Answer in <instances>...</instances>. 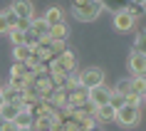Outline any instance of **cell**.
Instances as JSON below:
<instances>
[{
	"label": "cell",
	"mask_w": 146,
	"mask_h": 131,
	"mask_svg": "<svg viewBox=\"0 0 146 131\" xmlns=\"http://www.w3.org/2000/svg\"><path fill=\"white\" fill-rule=\"evenodd\" d=\"M3 87V84H0ZM3 104H5V99H3V89H0V107H3Z\"/></svg>",
	"instance_id": "32"
},
{
	"label": "cell",
	"mask_w": 146,
	"mask_h": 131,
	"mask_svg": "<svg viewBox=\"0 0 146 131\" xmlns=\"http://www.w3.org/2000/svg\"><path fill=\"white\" fill-rule=\"evenodd\" d=\"M102 10H109V13H124V10L131 5V0H99Z\"/></svg>",
	"instance_id": "13"
},
{
	"label": "cell",
	"mask_w": 146,
	"mask_h": 131,
	"mask_svg": "<svg viewBox=\"0 0 146 131\" xmlns=\"http://www.w3.org/2000/svg\"><path fill=\"white\" fill-rule=\"evenodd\" d=\"M84 104H89L87 101V89H74V92H67V107L77 109V107H84Z\"/></svg>",
	"instance_id": "11"
},
{
	"label": "cell",
	"mask_w": 146,
	"mask_h": 131,
	"mask_svg": "<svg viewBox=\"0 0 146 131\" xmlns=\"http://www.w3.org/2000/svg\"><path fill=\"white\" fill-rule=\"evenodd\" d=\"M3 13H5V20H8V25H10V30H13V27H17V20H20V17L15 15V13H13V10H3Z\"/></svg>",
	"instance_id": "27"
},
{
	"label": "cell",
	"mask_w": 146,
	"mask_h": 131,
	"mask_svg": "<svg viewBox=\"0 0 146 131\" xmlns=\"http://www.w3.org/2000/svg\"><path fill=\"white\" fill-rule=\"evenodd\" d=\"M92 131H104V129H102V126H99V124H97V126H94V129Z\"/></svg>",
	"instance_id": "33"
},
{
	"label": "cell",
	"mask_w": 146,
	"mask_h": 131,
	"mask_svg": "<svg viewBox=\"0 0 146 131\" xmlns=\"http://www.w3.org/2000/svg\"><path fill=\"white\" fill-rule=\"evenodd\" d=\"M126 67H129L131 77H144V72H146V54L144 52H131Z\"/></svg>",
	"instance_id": "5"
},
{
	"label": "cell",
	"mask_w": 146,
	"mask_h": 131,
	"mask_svg": "<svg viewBox=\"0 0 146 131\" xmlns=\"http://www.w3.org/2000/svg\"><path fill=\"white\" fill-rule=\"evenodd\" d=\"M124 104H129V107H139V109H141V104H144V94H134V92H129L126 97H124Z\"/></svg>",
	"instance_id": "23"
},
{
	"label": "cell",
	"mask_w": 146,
	"mask_h": 131,
	"mask_svg": "<svg viewBox=\"0 0 146 131\" xmlns=\"http://www.w3.org/2000/svg\"><path fill=\"white\" fill-rule=\"evenodd\" d=\"M102 15L99 0H72V17L79 22H94Z\"/></svg>",
	"instance_id": "1"
},
{
	"label": "cell",
	"mask_w": 146,
	"mask_h": 131,
	"mask_svg": "<svg viewBox=\"0 0 146 131\" xmlns=\"http://www.w3.org/2000/svg\"><path fill=\"white\" fill-rule=\"evenodd\" d=\"M0 126H3V116H0Z\"/></svg>",
	"instance_id": "35"
},
{
	"label": "cell",
	"mask_w": 146,
	"mask_h": 131,
	"mask_svg": "<svg viewBox=\"0 0 146 131\" xmlns=\"http://www.w3.org/2000/svg\"><path fill=\"white\" fill-rule=\"evenodd\" d=\"M62 87H64L67 92H74V89H79V77H77V72H72V74H67V79L62 82Z\"/></svg>",
	"instance_id": "22"
},
{
	"label": "cell",
	"mask_w": 146,
	"mask_h": 131,
	"mask_svg": "<svg viewBox=\"0 0 146 131\" xmlns=\"http://www.w3.org/2000/svg\"><path fill=\"white\" fill-rule=\"evenodd\" d=\"M144 42H146V32L141 30L139 37H136V42H134V52H144Z\"/></svg>",
	"instance_id": "28"
},
{
	"label": "cell",
	"mask_w": 146,
	"mask_h": 131,
	"mask_svg": "<svg viewBox=\"0 0 146 131\" xmlns=\"http://www.w3.org/2000/svg\"><path fill=\"white\" fill-rule=\"evenodd\" d=\"M77 77H79L82 89H92V87L104 84V69H99V67H87V69L77 72Z\"/></svg>",
	"instance_id": "2"
},
{
	"label": "cell",
	"mask_w": 146,
	"mask_h": 131,
	"mask_svg": "<svg viewBox=\"0 0 146 131\" xmlns=\"http://www.w3.org/2000/svg\"><path fill=\"white\" fill-rule=\"evenodd\" d=\"M47 37H50V40H67V37H69V27H67V22H57V25H52V27H50V32H47Z\"/></svg>",
	"instance_id": "17"
},
{
	"label": "cell",
	"mask_w": 146,
	"mask_h": 131,
	"mask_svg": "<svg viewBox=\"0 0 146 131\" xmlns=\"http://www.w3.org/2000/svg\"><path fill=\"white\" fill-rule=\"evenodd\" d=\"M17 131H32V129H17Z\"/></svg>",
	"instance_id": "34"
},
{
	"label": "cell",
	"mask_w": 146,
	"mask_h": 131,
	"mask_svg": "<svg viewBox=\"0 0 146 131\" xmlns=\"http://www.w3.org/2000/svg\"><path fill=\"white\" fill-rule=\"evenodd\" d=\"M109 107H114V109L124 107V97H121V94H116V92H111V99H109Z\"/></svg>",
	"instance_id": "29"
},
{
	"label": "cell",
	"mask_w": 146,
	"mask_h": 131,
	"mask_svg": "<svg viewBox=\"0 0 146 131\" xmlns=\"http://www.w3.org/2000/svg\"><path fill=\"white\" fill-rule=\"evenodd\" d=\"M111 92H116V94H121V97H126V94L131 92V77H126V79H119L114 87H111Z\"/></svg>",
	"instance_id": "18"
},
{
	"label": "cell",
	"mask_w": 146,
	"mask_h": 131,
	"mask_svg": "<svg viewBox=\"0 0 146 131\" xmlns=\"http://www.w3.org/2000/svg\"><path fill=\"white\" fill-rule=\"evenodd\" d=\"M10 10L15 13L20 20H32L35 17V8H32V0H13Z\"/></svg>",
	"instance_id": "7"
},
{
	"label": "cell",
	"mask_w": 146,
	"mask_h": 131,
	"mask_svg": "<svg viewBox=\"0 0 146 131\" xmlns=\"http://www.w3.org/2000/svg\"><path fill=\"white\" fill-rule=\"evenodd\" d=\"M0 131H17V126L13 121H3V126H0Z\"/></svg>",
	"instance_id": "31"
},
{
	"label": "cell",
	"mask_w": 146,
	"mask_h": 131,
	"mask_svg": "<svg viewBox=\"0 0 146 131\" xmlns=\"http://www.w3.org/2000/svg\"><path fill=\"white\" fill-rule=\"evenodd\" d=\"M54 62H57V67H60V69H64L67 74L77 72V54L72 52V50H64L62 54H57V57H54Z\"/></svg>",
	"instance_id": "6"
},
{
	"label": "cell",
	"mask_w": 146,
	"mask_h": 131,
	"mask_svg": "<svg viewBox=\"0 0 146 131\" xmlns=\"http://www.w3.org/2000/svg\"><path fill=\"white\" fill-rule=\"evenodd\" d=\"M27 35H32V37H37V40H42V37H47V32H50V25L42 20V17H32L30 20V27H27Z\"/></svg>",
	"instance_id": "9"
},
{
	"label": "cell",
	"mask_w": 146,
	"mask_h": 131,
	"mask_svg": "<svg viewBox=\"0 0 146 131\" xmlns=\"http://www.w3.org/2000/svg\"><path fill=\"white\" fill-rule=\"evenodd\" d=\"M50 50H52L54 57H57V54H62L64 50H67V40H52V42H50Z\"/></svg>",
	"instance_id": "25"
},
{
	"label": "cell",
	"mask_w": 146,
	"mask_h": 131,
	"mask_svg": "<svg viewBox=\"0 0 146 131\" xmlns=\"http://www.w3.org/2000/svg\"><path fill=\"white\" fill-rule=\"evenodd\" d=\"M32 111H27V109H17V114H15V119H13V124H15L17 129H30L32 126Z\"/></svg>",
	"instance_id": "15"
},
{
	"label": "cell",
	"mask_w": 146,
	"mask_h": 131,
	"mask_svg": "<svg viewBox=\"0 0 146 131\" xmlns=\"http://www.w3.org/2000/svg\"><path fill=\"white\" fill-rule=\"evenodd\" d=\"M17 114V107H13V104H3L0 107V116H3V121H13Z\"/></svg>",
	"instance_id": "21"
},
{
	"label": "cell",
	"mask_w": 146,
	"mask_h": 131,
	"mask_svg": "<svg viewBox=\"0 0 146 131\" xmlns=\"http://www.w3.org/2000/svg\"><path fill=\"white\" fill-rule=\"evenodd\" d=\"M47 101H50V104H52L54 109H60V107H67V89H64L62 84H60V87H54Z\"/></svg>",
	"instance_id": "14"
},
{
	"label": "cell",
	"mask_w": 146,
	"mask_h": 131,
	"mask_svg": "<svg viewBox=\"0 0 146 131\" xmlns=\"http://www.w3.org/2000/svg\"><path fill=\"white\" fill-rule=\"evenodd\" d=\"M109 99H111V87H107V84H99V87L87 89V101H89L94 109L109 104Z\"/></svg>",
	"instance_id": "4"
},
{
	"label": "cell",
	"mask_w": 146,
	"mask_h": 131,
	"mask_svg": "<svg viewBox=\"0 0 146 131\" xmlns=\"http://www.w3.org/2000/svg\"><path fill=\"white\" fill-rule=\"evenodd\" d=\"M8 37L13 40V47L15 45H25V32L23 30H15V27H13V30L8 32Z\"/></svg>",
	"instance_id": "26"
},
{
	"label": "cell",
	"mask_w": 146,
	"mask_h": 131,
	"mask_svg": "<svg viewBox=\"0 0 146 131\" xmlns=\"http://www.w3.org/2000/svg\"><path fill=\"white\" fill-rule=\"evenodd\" d=\"M114 121L121 124V126H126V129H131V126H136V124L141 121V109L124 104V107L116 109V119H114Z\"/></svg>",
	"instance_id": "3"
},
{
	"label": "cell",
	"mask_w": 146,
	"mask_h": 131,
	"mask_svg": "<svg viewBox=\"0 0 146 131\" xmlns=\"http://www.w3.org/2000/svg\"><path fill=\"white\" fill-rule=\"evenodd\" d=\"M32 116H52V111H54V107L50 104L47 99H37L35 104H32Z\"/></svg>",
	"instance_id": "16"
},
{
	"label": "cell",
	"mask_w": 146,
	"mask_h": 131,
	"mask_svg": "<svg viewBox=\"0 0 146 131\" xmlns=\"http://www.w3.org/2000/svg\"><path fill=\"white\" fill-rule=\"evenodd\" d=\"M42 20H45L50 27L57 25V22H64V10H62L60 5H52V8H47V13L42 15Z\"/></svg>",
	"instance_id": "12"
},
{
	"label": "cell",
	"mask_w": 146,
	"mask_h": 131,
	"mask_svg": "<svg viewBox=\"0 0 146 131\" xmlns=\"http://www.w3.org/2000/svg\"><path fill=\"white\" fill-rule=\"evenodd\" d=\"M10 32V25H8V20H5V13L0 10V35H8Z\"/></svg>",
	"instance_id": "30"
},
{
	"label": "cell",
	"mask_w": 146,
	"mask_h": 131,
	"mask_svg": "<svg viewBox=\"0 0 146 131\" xmlns=\"http://www.w3.org/2000/svg\"><path fill=\"white\" fill-rule=\"evenodd\" d=\"M27 74H32V72L25 67V62H15L10 67V77H27Z\"/></svg>",
	"instance_id": "20"
},
{
	"label": "cell",
	"mask_w": 146,
	"mask_h": 131,
	"mask_svg": "<svg viewBox=\"0 0 146 131\" xmlns=\"http://www.w3.org/2000/svg\"><path fill=\"white\" fill-rule=\"evenodd\" d=\"M94 119L99 124H111L116 119V109L114 107H109V104H104V107H97L94 109Z\"/></svg>",
	"instance_id": "10"
},
{
	"label": "cell",
	"mask_w": 146,
	"mask_h": 131,
	"mask_svg": "<svg viewBox=\"0 0 146 131\" xmlns=\"http://www.w3.org/2000/svg\"><path fill=\"white\" fill-rule=\"evenodd\" d=\"M131 92L134 94H144L146 92V79L144 77H131Z\"/></svg>",
	"instance_id": "24"
},
{
	"label": "cell",
	"mask_w": 146,
	"mask_h": 131,
	"mask_svg": "<svg viewBox=\"0 0 146 131\" xmlns=\"http://www.w3.org/2000/svg\"><path fill=\"white\" fill-rule=\"evenodd\" d=\"M30 52H32V50L27 45H15V47H13V57H15V62H25L27 57H30Z\"/></svg>",
	"instance_id": "19"
},
{
	"label": "cell",
	"mask_w": 146,
	"mask_h": 131,
	"mask_svg": "<svg viewBox=\"0 0 146 131\" xmlns=\"http://www.w3.org/2000/svg\"><path fill=\"white\" fill-rule=\"evenodd\" d=\"M134 27H136V17H131L126 10L114 15V30L116 32H131Z\"/></svg>",
	"instance_id": "8"
}]
</instances>
